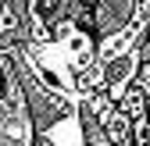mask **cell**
<instances>
[{
  "label": "cell",
  "mask_w": 150,
  "mask_h": 146,
  "mask_svg": "<svg viewBox=\"0 0 150 146\" xmlns=\"http://www.w3.org/2000/svg\"><path fill=\"white\" fill-rule=\"evenodd\" d=\"M0 146H36V125L18 79L14 53L0 46Z\"/></svg>",
  "instance_id": "1"
},
{
  "label": "cell",
  "mask_w": 150,
  "mask_h": 146,
  "mask_svg": "<svg viewBox=\"0 0 150 146\" xmlns=\"http://www.w3.org/2000/svg\"><path fill=\"white\" fill-rule=\"evenodd\" d=\"M32 39V11L29 0H4L0 4V46H22Z\"/></svg>",
  "instance_id": "2"
},
{
  "label": "cell",
  "mask_w": 150,
  "mask_h": 146,
  "mask_svg": "<svg viewBox=\"0 0 150 146\" xmlns=\"http://www.w3.org/2000/svg\"><path fill=\"white\" fill-rule=\"evenodd\" d=\"M139 64H143L139 46L129 50V53H122V57H115V61H107V64H100V68H104V89H107L115 100H122L125 89L132 86L136 75H139Z\"/></svg>",
  "instance_id": "3"
},
{
  "label": "cell",
  "mask_w": 150,
  "mask_h": 146,
  "mask_svg": "<svg viewBox=\"0 0 150 146\" xmlns=\"http://www.w3.org/2000/svg\"><path fill=\"white\" fill-rule=\"evenodd\" d=\"M82 125H86V146H115L111 135L104 132V125H100V118H97L89 100H82Z\"/></svg>",
  "instance_id": "4"
},
{
  "label": "cell",
  "mask_w": 150,
  "mask_h": 146,
  "mask_svg": "<svg viewBox=\"0 0 150 146\" xmlns=\"http://www.w3.org/2000/svg\"><path fill=\"white\" fill-rule=\"evenodd\" d=\"M36 146H50V142H47V139H36Z\"/></svg>",
  "instance_id": "5"
},
{
  "label": "cell",
  "mask_w": 150,
  "mask_h": 146,
  "mask_svg": "<svg viewBox=\"0 0 150 146\" xmlns=\"http://www.w3.org/2000/svg\"><path fill=\"white\" fill-rule=\"evenodd\" d=\"M143 142H146V139H143Z\"/></svg>",
  "instance_id": "6"
}]
</instances>
